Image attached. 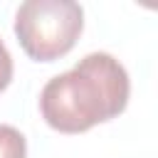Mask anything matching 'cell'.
<instances>
[{"label":"cell","instance_id":"6da1fadb","mask_svg":"<svg viewBox=\"0 0 158 158\" xmlns=\"http://www.w3.org/2000/svg\"><path fill=\"white\" fill-rule=\"evenodd\" d=\"M131 81L109 52H89L69 72L52 77L40 91V114L59 133H84L126 111Z\"/></svg>","mask_w":158,"mask_h":158},{"label":"cell","instance_id":"7a4b0ae2","mask_svg":"<svg viewBox=\"0 0 158 158\" xmlns=\"http://www.w3.org/2000/svg\"><path fill=\"white\" fill-rule=\"evenodd\" d=\"M84 30V10L74 0H27L15 12V37L35 62L69 54Z\"/></svg>","mask_w":158,"mask_h":158},{"label":"cell","instance_id":"3957f363","mask_svg":"<svg viewBox=\"0 0 158 158\" xmlns=\"http://www.w3.org/2000/svg\"><path fill=\"white\" fill-rule=\"evenodd\" d=\"M0 158H27V138L10 123H0Z\"/></svg>","mask_w":158,"mask_h":158},{"label":"cell","instance_id":"277c9868","mask_svg":"<svg viewBox=\"0 0 158 158\" xmlns=\"http://www.w3.org/2000/svg\"><path fill=\"white\" fill-rule=\"evenodd\" d=\"M12 74H15V64H12V54L10 49L5 47V42L0 40V94L10 86L12 81Z\"/></svg>","mask_w":158,"mask_h":158}]
</instances>
